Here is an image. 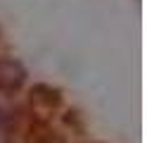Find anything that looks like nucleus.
Segmentation results:
<instances>
[{
    "label": "nucleus",
    "mask_w": 147,
    "mask_h": 143,
    "mask_svg": "<svg viewBox=\"0 0 147 143\" xmlns=\"http://www.w3.org/2000/svg\"><path fill=\"white\" fill-rule=\"evenodd\" d=\"M26 74L19 62L12 60H0V91H17L24 83Z\"/></svg>",
    "instance_id": "1"
},
{
    "label": "nucleus",
    "mask_w": 147,
    "mask_h": 143,
    "mask_svg": "<svg viewBox=\"0 0 147 143\" xmlns=\"http://www.w3.org/2000/svg\"><path fill=\"white\" fill-rule=\"evenodd\" d=\"M10 141V117L0 110V143Z\"/></svg>",
    "instance_id": "2"
}]
</instances>
